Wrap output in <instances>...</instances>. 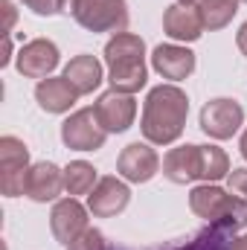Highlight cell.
<instances>
[{
	"instance_id": "obj_4",
	"label": "cell",
	"mask_w": 247,
	"mask_h": 250,
	"mask_svg": "<svg viewBox=\"0 0 247 250\" xmlns=\"http://www.w3.org/2000/svg\"><path fill=\"white\" fill-rule=\"evenodd\" d=\"M73 18L87 32H114V35H120L128 26V3L125 0H79Z\"/></svg>"
},
{
	"instance_id": "obj_27",
	"label": "cell",
	"mask_w": 247,
	"mask_h": 250,
	"mask_svg": "<svg viewBox=\"0 0 247 250\" xmlns=\"http://www.w3.org/2000/svg\"><path fill=\"white\" fill-rule=\"evenodd\" d=\"M236 44H239V50L247 56V21L242 23V29H239V35H236Z\"/></svg>"
},
{
	"instance_id": "obj_6",
	"label": "cell",
	"mask_w": 247,
	"mask_h": 250,
	"mask_svg": "<svg viewBox=\"0 0 247 250\" xmlns=\"http://www.w3.org/2000/svg\"><path fill=\"white\" fill-rule=\"evenodd\" d=\"M108 131L99 125L93 108H79L62 123V143L73 151H99Z\"/></svg>"
},
{
	"instance_id": "obj_16",
	"label": "cell",
	"mask_w": 247,
	"mask_h": 250,
	"mask_svg": "<svg viewBox=\"0 0 247 250\" xmlns=\"http://www.w3.org/2000/svg\"><path fill=\"white\" fill-rule=\"evenodd\" d=\"M76 99H79V93L64 76H59V79L50 76V79H41L35 84V102L47 114H67L76 105Z\"/></svg>"
},
{
	"instance_id": "obj_25",
	"label": "cell",
	"mask_w": 247,
	"mask_h": 250,
	"mask_svg": "<svg viewBox=\"0 0 247 250\" xmlns=\"http://www.w3.org/2000/svg\"><path fill=\"white\" fill-rule=\"evenodd\" d=\"M26 9H32L35 15H56L59 12V0H23Z\"/></svg>"
},
{
	"instance_id": "obj_30",
	"label": "cell",
	"mask_w": 247,
	"mask_h": 250,
	"mask_svg": "<svg viewBox=\"0 0 247 250\" xmlns=\"http://www.w3.org/2000/svg\"><path fill=\"white\" fill-rule=\"evenodd\" d=\"M227 250H247V233H245V236H239V239H233Z\"/></svg>"
},
{
	"instance_id": "obj_13",
	"label": "cell",
	"mask_w": 247,
	"mask_h": 250,
	"mask_svg": "<svg viewBox=\"0 0 247 250\" xmlns=\"http://www.w3.org/2000/svg\"><path fill=\"white\" fill-rule=\"evenodd\" d=\"M204 18H201V6L198 3H172L163 12V32L172 41H198L204 35Z\"/></svg>"
},
{
	"instance_id": "obj_19",
	"label": "cell",
	"mask_w": 247,
	"mask_h": 250,
	"mask_svg": "<svg viewBox=\"0 0 247 250\" xmlns=\"http://www.w3.org/2000/svg\"><path fill=\"white\" fill-rule=\"evenodd\" d=\"M96 184H99L96 169L87 160L67 163V169H64V189H67V195H90Z\"/></svg>"
},
{
	"instance_id": "obj_7",
	"label": "cell",
	"mask_w": 247,
	"mask_h": 250,
	"mask_svg": "<svg viewBox=\"0 0 247 250\" xmlns=\"http://www.w3.org/2000/svg\"><path fill=\"white\" fill-rule=\"evenodd\" d=\"M245 125V108L236 99L218 96L201 108V131L212 140H230Z\"/></svg>"
},
{
	"instance_id": "obj_20",
	"label": "cell",
	"mask_w": 247,
	"mask_h": 250,
	"mask_svg": "<svg viewBox=\"0 0 247 250\" xmlns=\"http://www.w3.org/2000/svg\"><path fill=\"white\" fill-rule=\"evenodd\" d=\"M233 239H236L233 233L218 230L215 224H209L206 230L195 233L189 242H178V245H169V248H163V250H227Z\"/></svg>"
},
{
	"instance_id": "obj_15",
	"label": "cell",
	"mask_w": 247,
	"mask_h": 250,
	"mask_svg": "<svg viewBox=\"0 0 247 250\" xmlns=\"http://www.w3.org/2000/svg\"><path fill=\"white\" fill-rule=\"evenodd\" d=\"M151 67L169 82H184L195 73V53L181 44H157L151 53Z\"/></svg>"
},
{
	"instance_id": "obj_1",
	"label": "cell",
	"mask_w": 247,
	"mask_h": 250,
	"mask_svg": "<svg viewBox=\"0 0 247 250\" xmlns=\"http://www.w3.org/2000/svg\"><path fill=\"white\" fill-rule=\"evenodd\" d=\"M186 117H189V96L178 84H157L145 96L140 131L151 146H169L184 134Z\"/></svg>"
},
{
	"instance_id": "obj_14",
	"label": "cell",
	"mask_w": 247,
	"mask_h": 250,
	"mask_svg": "<svg viewBox=\"0 0 247 250\" xmlns=\"http://www.w3.org/2000/svg\"><path fill=\"white\" fill-rule=\"evenodd\" d=\"M62 189H64V169H59L50 160H41V163L29 166L26 189H23L26 198H32L35 204H47V201H56L62 195Z\"/></svg>"
},
{
	"instance_id": "obj_9",
	"label": "cell",
	"mask_w": 247,
	"mask_h": 250,
	"mask_svg": "<svg viewBox=\"0 0 247 250\" xmlns=\"http://www.w3.org/2000/svg\"><path fill=\"white\" fill-rule=\"evenodd\" d=\"M117 172L128 184H148L160 172V157L151 143H128L117 157Z\"/></svg>"
},
{
	"instance_id": "obj_26",
	"label": "cell",
	"mask_w": 247,
	"mask_h": 250,
	"mask_svg": "<svg viewBox=\"0 0 247 250\" xmlns=\"http://www.w3.org/2000/svg\"><path fill=\"white\" fill-rule=\"evenodd\" d=\"M0 9H3V15H6L3 35L9 38V35H12V26H15V18H18V12H15V6H12V0H0Z\"/></svg>"
},
{
	"instance_id": "obj_32",
	"label": "cell",
	"mask_w": 247,
	"mask_h": 250,
	"mask_svg": "<svg viewBox=\"0 0 247 250\" xmlns=\"http://www.w3.org/2000/svg\"><path fill=\"white\" fill-rule=\"evenodd\" d=\"M178 3H201V0H178Z\"/></svg>"
},
{
	"instance_id": "obj_24",
	"label": "cell",
	"mask_w": 247,
	"mask_h": 250,
	"mask_svg": "<svg viewBox=\"0 0 247 250\" xmlns=\"http://www.w3.org/2000/svg\"><path fill=\"white\" fill-rule=\"evenodd\" d=\"M227 187L233 195H239V198H245L247 201V169H230V175H227Z\"/></svg>"
},
{
	"instance_id": "obj_18",
	"label": "cell",
	"mask_w": 247,
	"mask_h": 250,
	"mask_svg": "<svg viewBox=\"0 0 247 250\" xmlns=\"http://www.w3.org/2000/svg\"><path fill=\"white\" fill-rule=\"evenodd\" d=\"M64 79L76 87V93L79 96H87V93H93L99 84H102V64L96 56H87V53H82V56H76V59H70L67 67H64Z\"/></svg>"
},
{
	"instance_id": "obj_10",
	"label": "cell",
	"mask_w": 247,
	"mask_h": 250,
	"mask_svg": "<svg viewBox=\"0 0 247 250\" xmlns=\"http://www.w3.org/2000/svg\"><path fill=\"white\" fill-rule=\"evenodd\" d=\"M15 64H18V73L26 79H50L53 70L59 67V47L50 38H35L21 47Z\"/></svg>"
},
{
	"instance_id": "obj_11",
	"label": "cell",
	"mask_w": 247,
	"mask_h": 250,
	"mask_svg": "<svg viewBox=\"0 0 247 250\" xmlns=\"http://www.w3.org/2000/svg\"><path fill=\"white\" fill-rule=\"evenodd\" d=\"M128 201H131L128 184L114 178V175H105V178H99V184L87 195V209L96 218H114L128 207Z\"/></svg>"
},
{
	"instance_id": "obj_8",
	"label": "cell",
	"mask_w": 247,
	"mask_h": 250,
	"mask_svg": "<svg viewBox=\"0 0 247 250\" xmlns=\"http://www.w3.org/2000/svg\"><path fill=\"white\" fill-rule=\"evenodd\" d=\"M93 111H96L99 125H102L108 134H123V131H128V128L134 125L137 102H134L131 93H120V90L111 87V90H105V93L96 99Z\"/></svg>"
},
{
	"instance_id": "obj_2",
	"label": "cell",
	"mask_w": 247,
	"mask_h": 250,
	"mask_svg": "<svg viewBox=\"0 0 247 250\" xmlns=\"http://www.w3.org/2000/svg\"><path fill=\"white\" fill-rule=\"evenodd\" d=\"M105 64H108V82L120 93L134 96L148 82L145 41L134 32H120L105 44Z\"/></svg>"
},
{
	"instance_id": "obj_3",
	"label": "cell",
	"mask_w": 247,
	"mask_h": 250,
	"mask_svg": "<svg viewBox=\"0 0 247 250\" xmlns=\"http://www.w3.org/2000/svg\"><path fill=\"white\" fill-rule=\"evenodd\" d=\"M189 207L198 218H206L218 230L239 233L247 227V201L239 195H230L215 184H201L189 192Z\"/></svg>"
},
{
	"instance_id": "obj_17",
	"label": "cell",
	"mask_w": 247,
	"mask_h": 250,
	"mask_svg": "<svg viewBox=\"0 0 247 250\" xmlns=\"http://www.w3.org/2000/svg\"><path fill=\"white\" fill-rule=\"evenodd\" d=\"M163 175L172 184H192L201 181V146H178L163 157Z\"/></svg>"
},
{
	"instance_id": "obj_29",
	"label": "cell",
	"mask_w": 247,
	"mask_h": 250,
	"mask_svg": "<svg viewBox=\"0 0 247 250\" xmlns=\"http://www.w3.org/2000/svg\"><path fill=\"white\" fill-rule=\"evenodd\" d=\"M9 59H12V41L6 38V44H3V56H0V67H6Z\"/></svg>"
},
{
	"instance_id": "obj_5",
	"label": "cell",
	"mask_w": 247,
	"mask_h": 250,
	"mask_svg": "<svg viewBox=\"0 0 247 250\" xmlns=\"http://www.w3.org/2000/svg\"><path fill=\"white\" fill-rule=\"evenodd\" d=\"M29 172V148L18 137H0V192L6 198H18L26 189Z\"/></svg>"
},
{
	"instance_id": "obj_23",
	"label": "cell",
	"mask_w": 247,
	"mask_h": 250,
	"mask_svg": "<svg viewBox=\"0 0 247 250\" xmlns=\"http://www.w3.org/2000/svg\"><path fill=\"white\" fill-rule=\"evenodd\" d=\"M67 250H114L108 242H105V236H102V230H96V227H87L73 245H67Z\"/></svg>"
},
{
	"instance_id": "obj_28",
	"label": "cell",
	"mask_w": 247,
	"mask_h": 250,
	"mask_svg": "<svg viewBox=\"0 0 247 250\" xmlns=\"http://www.w3.org/2000/svg\"><path fill=\"white\" fill-rule=\"evenodd\" d=\"M76 6H79V0H59V12H64V15H76Z\"/></svg>"
},
{
	"instance_id": "obj_21",
	"label": "cell",
	"mask_w": 247,
	"mask_h": 250,
	"mask_svg": "<svg viewBox=\"0 0 247 250\" xmlns=\"http://www.w3.org/2000/svg\"><path fill=\"white\" fill-rule=\"evenodd\" d=\"M239 3L242 0H201L198 6H201V18H204V26L209 29V32H215V29H224L233 18H236V12H239Z\"/></svg>"
},
{
	"instance_id": "obj_31",
	"label": "cell",
	"mask_w": 247,
	"mask_h": 250,
	"mask_svg": "<svg viewBox=\"0 0 247 250\" xmlns=\"http://www.w3.org/2000/svg\"><path fill=\"white\" fill-rule=\"evenodd\" d=\"M239 148H242V157L247 160V128H245V134H242V140H239Z\"/></svg>"
},
{
	"instance_id": "obj_12",
	"label": "cell",
	"mask_w": 247,
	"mask_h": 250,
	"mask_svg": "<svg viewBox=\"0 0 247 250\" xmlns=\"http://www.w3.org/2000/svg\"><path fill=\"white\" fill-rule=\"evenodd\" d=\"M87 207H82L73 195L56 201L53 212H50V227H53V236L56 242L62 245H73L84 230H87Z\"/></svg>"
},
{
	"instance_id": "obj_22",
	"label": "cell",
	"mask_w": 247,
	"mask_h": 250,
	"mask_svg": "<svg viewBox=\"0 0 247 250\" xmlns=\"http://www.w3.org/2000/svg\"><path fill=\"white\" fill-rule=\"evenodd\" d=\"M230 175V157L218 146H201V181L215 184Z\"/></svg>"
},
{
	"instance_id": "obj_33",
	"label": "cell",
	"mask_w": 247,
	"mask_h": 250,
	"mask_svg": "<svg viewBox=\"0 0 247 250\" xmlns=\"http://www.w3.org/2000/svg\"><path fill=\"white\" fill-rule=\"evenodd\" d=\"M242 3H247V0H242Z\"/></svg>"
}]
</instances>
